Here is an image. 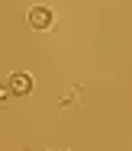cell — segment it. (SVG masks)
<instances>
[{"instance_id":"1","label":"cell","mask_w":132,"mask_h":151,"mask_svg":"<svg viewBox=\"0 0 132 151\" xmlns=\"http://www.w3.org/2000/svg\"><path fill=\"white\" fill-rule=\"evenodd\" d=\"M26 23H29L35 32H45V29L55 26V13H52V6L35 3V6H29V13H26Z\"/></svg>"},{"instance_id":"2","label":"cell","mask_w":132,"mask_h":151,"mask_svg":"<svg viewBox=\"0 0 132 151\" xmlns=\"http://www.w3.org/2000/svg\"><path fill=\"white\" fill-rule=\"evenodd\" d=\"M6 84H10L13 96H26V93H32V74H26V71H13V74L6 77Z\"/></svg>"},{"instance_id":"3","label":"cell","mask_w":132,"mask_h":151,"mask_svg":"<svg viewBox=\"0 0 132 151\" xmlns=\"http://www.w3.org/2000/svg\"><path fill=\"white\" fill-rule=\"evenodd\" d=\"M13 96V90H10V84H0V103H6Z\"/></svg>"}]
</instances>
